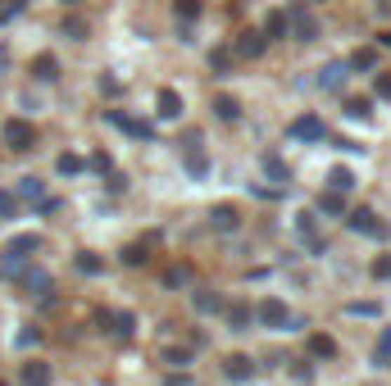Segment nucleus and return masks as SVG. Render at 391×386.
Instances as JSON below:
<instances>
[{"mask_svg":"<svg viewBox=\"0 0 391 386\" xmlns=\"http://www.w3.org/2000/svg\"><path fill=\"white\" fill-rule=\"evenodd\" d=\"M91 168H96V173H110V154H105V150L91 154Z\"/></svg>","mask_w":391,"mask_h":386,"instance_id":"obj_46","label":"nucleus"},{"mask_svg":"<svg viewBox=\"0 0 391 386\" xmlns=\"http://www.w3.org/2000/svg\"><path fill=\"white\" fill-rule=\"evenodd\" d=\"M192 305H196V314H218L223 309V300L214 291H192Z\"/></svg>","mask_w":391,"mask_h":386,"instance_id":"obj_26","label":"nucleus"},{"mask_svg":"<svg viewBox=\"0 0 391 386\" xmlns=\"http://www.w3.org/2000/svg\"><path fill=\"white\" fill-rule=\"evenodd\" d=\"M346 314H355V318H378V314H383V305H373V300H350Z\"/></svg>","mask_w":391,"mask_h":386,"instance_id":"obj_34","label":"nucleus"},{"mask_svg":"<svg viewBox=\"0 0 391 386\" xmlns=\"http://www.w3.org/2000/svg\"><path fill=\"white\" fill-rule=\"evenodd\" d=\"M209 223H214V232H237V227H241V214H237L232 205H214Z\"/></svg>","mask_w":391,"mask_h":386,"instance_id":"obj_14","label":"nucleus"},{"mask_svg":"<svg viewBox=\"0 0 391 386\" xmlns=\"http://www.w3.org/2000/svg\"><path fill=\"white\" fill-rule=\"evenodd\" d=\"M255 373H260V368H255L251 354H227V359H223V378L227 382H251Z\"/></svg>","mask_w":391,"mask_h":386,"instance_id":"obj_6","label":"nucleus"},{"mask_svg":"<svg viewBox=\"0 0 391 386\" xmlns=\"http://www.w3.org/2000/svg\"><path fill=\"white\" fill-rule=\"evenodd\" d=\"M187 173H192V178H205V173H209L205 150H187Z\"/></svg>","mask_w":391,"mask_h":386,"instance_id":"obj_33","label":"nucleus"},{"mask_svg":"<svg viewBox=\"0 0 391 386\" xmlns=\"http://www.w3.org/2000/svg\"><path fill=\"white\" fill-rule=\"evenodd\" d=\"M123 264H128V268H141V264H146V241H141V246H128V250H123Z\"/></svg>","mask_w":391,"mask_h":386,"instance_id":"obj_36","label":"nucleus"},{"mask_svg":"<svg viewBox=\"0 0 391 386\" xmlns=\"http://www.w3.org/2000/svg\"><path fill=\"white\" fill-rule=\"evenodd\" d=\"M264 36H269V41H282V36L291 32V23H287V9H273L269 18H264V27H260Z\"/></svg>","mask_w":391,"mask_h":386,"instance_id":"obj_13","label":"nucleus"},{"mask_svg":"<svg viewBox=\"0 0 391 386\" xmlns=\"http://www.w3.org/2000/svg\"><path fill=\"white\" fill-rule=\"evenodd\" d=\"M60 32L69 36V41H87V18L69 14V18H64V23H60Z\"/></svg>","mask_w":391,"mask_h":386,"instance_id":"obj_25","label":"nucleus"},{"mask_svg":"<svg viewBox=\"0 0 391 386\" xmlns=\"http://www.w3.org/2000/svg\"><path fill=\"white\" fill-rule=\"evenodd\" d=\"M346 69H359V73H369V69H378V55L373 51H355L346 60Z\"/></svg>","mask_w":391,"mask_h":386,"instance_id":"obj_32","label":"nucleus"},{"mask_svg":"<svg viewBox=\"0 0 391 386\" xmlns=\"http://www.w3.org/2000/svg\"><path fill=\"white\" fill-rule=\"evenodd\" d=\"M110 123H114V128H123V132H132V137H141V141L155 137V128H150V123L132 119V114H119V109H110Z\"/></svg>","mask_w":391,"mask_h":386,"instance_id":"obj_10","label":"nucleus"},{"mask_svg":"<svg viewBox=\"0 0 391 386\" xmlns=\"http://www.w3.org/2000/svg\"><path fill=\"white\" fill-rule=\"evenodd\" d=\"M223 314H227V327H232V332H251V323H255V309L246 305V300H232V305L223 309Z\"/></svg>","mask_w":391,"mask_h":386,"instance_id":"obj_11","label":"nucleus"},{"mask_svg":"<svg viewBox=\"0 0 391 386\" xmlns=\"http://www.w3.org/2000/svg\"><path fill=\"white\" fill-rule=\"evenodd\" d=\"M18 286H23V291H32V295H41V291H51V273H41V268H27V273L18 277Z\"/></svg>","mask_w":391,"mask_h":386,"instance_id":"obj_18","label":"nucleus"},{"mask_svg":"<svg viewBox=\"0 0 391 386\" xmlns=\"http://www.w3.org/2000/svg\"><path fill=\"white\" fill-rule=\"evenodd\" d=\"M328 187L337 191V196H350V191H355V173H350V168H341V164H337V168L328 173Z\"/></svg>","mask_w":391,"mask_h":386,"instance_id":"obj_20","label":"nucleus"},{"mask_svg":"<svg viewBox=\"0 0 391 386\" xmlns=\"http://www.w3.org/2000/svg\"><path fill=\"white\" fill-rule=\"evenodd\" d=\"M18 382L23 386H51V364L46 359H27L23 368H18Z\"/></svg>","mask_w":391,"mask_h":386,"instance_id":"obj_9","label":"nucleus"},{"mask_svg":"<svg viewBox=\"0 0 391 386\" xmlns=\"http://www.w3.org/2000/svg\"><path fill=\"white\" fill-rule=\"evenodd\" d=\"M310 354H314V359H332V354H337V341L323 336V332H314L310 336Z\"/></svg>","mask_w":391,"mask_h":386,"instance_id":"obj_22","label":"nucleus"},{"mask_svg":"<svg viewBox=\"0 0 391 386\" xmlns=\"http://www.w3.org/2000/svg\"><path fill=\"white\" fill-rule=\"evenodd\" d=\"M32 77H37V82H60V60H55V55H37V60H32Z\"/></svg>","mask_w":391,"mask_h":386,"instance_id":"obj_15","label":"nucleus"},{"mask_svg":"<svg viewBox=\"0 0 391 386\" xmlns=\"http://www.w3.org/2000/svg\"><path fill=\"white\" fill-rule=\"evenodd\" d=\"M0 386H5V382H0Z\"/></svg>","mask_w":391,"mask_h":386,"instance_id":"obj_50","label":"nucleus"},{"mask_svg":"<svg viewBox=\"0 0 391 386\" xmlns=\"http://www.w3.org/2000/svg\"><path fill=\"white\" fill-rule=\"evenodd\" d=\"M110 323H114V327H110L114 336H123V341H132V332H137V318H132V314H114Z\"/></svg>","mask_w":391,"mask_h":386,"instance_id":"obj_30","label":"nucleus"},{"mask_svg":"<svg viewBox=\"0 0 391 386\" xmlns=\"http://www.w3.org/2000/svg\"><path fill=\"white\" fill-rule=\"evenodd\" d=\"M260 168H264V178H273V182H287V178H291V168H287V159H282V154H264Z\"/></svg>","mask_w":391,"mask_h":386,"instance_id":"obj_19","label":"nucleus"},{"mask_svg":"<svg viewBox=\"0 0 391 386\" xmlns=\"http://www.w3.org/2000/svg\"><path fill=\"white\" fill-rule=\"evenodd\" d=\"M32 250H41V237H37V232H23V237H14L5 246V273H18V268H23V259L32 255Z\"/></svg>","mask_w":391,"mask_h":386,"instance_id":"obj_1","label":"nucleus"},{"mask_svg":"<svg viewBox=\"0 0 391 386\" xmlns=\"http://www.w3.org/2000/svg\"><path fill=\"white\" fill-rule=\"evenodd\" d=\"M0 214H18V196H9V191H0Z\"/></svg>","mask_w":391,"mask_h":386,"instance_id":"obj_41","label":"nucleus"},{"mask_svg":"<svg viewBox=\"0 0 391 386\" xmlns=\"http://www.w3.org/2000/svg\"><path fill=\"white\" fill-rule=\"evenodd\" d=\"M319 209L328 218H346V196H337V191H328V196H319Z\"/></svg>","mask_w":391,"mask_h":386,"instance_id":"obj_23","label":"nucleus"},{"mask_svg":"<svg viewBox=\"0 0 391 386\" xmlns=\"http://www.w3.org/2000/svg\"><path fill=\"white\" fill-rule=\"evenodd\" d=\"M73 268H78V273H91V277H96V273H105V259L91 255V250H82V255L73 259Z\"/></svg>","mask_w":391,"mask_h":386,"instance_id":"obj_28","label":"nucleus"},{"mask_svg":"<svg viewBox=\"0 0 391 386\" xmlns=\"http://www.w3.org/2000/svg\"><path fill=\"white\" fill-rule=\"evenodd\" d=\"M373 91L383 95V100H391V73H378L373 77Z\"/></svg>","mask_w":391,"mask_h":386,"instance_id":"obj_40","label":"nucleus"},{"mask_svg":"<svg viewBox=\"0 0 391 386\" xmlns=\"http://www.w3.org/2000/svg\"><path fill=\"white\" fill-rule=\"evenodd\" d=\"M173 14H178V23H196L205 14V0H173Z\"/></svg>","mask_w":391,"mask_h":386,"instance_id":"obj_21","label":"nucleus"},{"mask_svg":"<svg viewBox=\"0 0 391 386\" xmlns=\"http://www.w3.org/2000/svg\"><path fill=\"white\" fill-rule=\"evenodd\" d=\"M159 359L164 364H173V368H192V345H164V350H159Z\"/></svg>","mask_w":391,"mask_h":386,"instance_id":"obj_17","label":"nucleus"},{"mask_svg":"<svg viewBox=\"0 0 391 386\" xmlns=\"http://www.w3.org/2000/svg\"><path fill=\"white\" fill-rule=\"evenodd\" d=\"M100 91H105V95H119V77L105 73V77H100Z\"/></svg>","mask_w":391,"mask_h":386,"instance_id":"obj_44","label":"nucleus"},{"mask_svg":"<svg viewBox=\"0 0 391 386\" xmlns=\"http://www.w3.org/2000/svg\"><path fill=\"white\" fill-rule=\"evenodd\" d=\"M110 191H114V196H119V191H128V178H123V173H110Z\"/></svg>","mask_w":391,"mask_h":386,"instance_id":"obj_45","label":"nucleus"},{"mask_svg":"<svg viewBox=\"0 0 391 386\" xmlns=\"http://www.w3.org/2000/svg\"><path fill=\"white\" fill-rule=\"evenodd\" d=\"M346 227H350V232H364V237H378V241H387V237H391V227H387V223H378L373 209H355V214H346Z\"/></svg>","mask_w":391,"mask_h":386,"instance_id":"obj_3","label":"nucleus"},{"mask_svg":"<svg viewBox=\"0 0 391 386\" xmlns=\"http://www.w3.org/2000/svg\"><path fill=\"white\" fill-rule=\"evenodd\" d=\"M55 168L73 178V173H82V168H87V159H78V154H60V159H55Z\"/></svg>","mask_w":391,"mask_h":386,"instance_id":"obj_35","label":"nucleus"},{"mask_svg":"<svg viewBox=\"0 0 391 386\" xmlns=\"http://www.w3.org/2000/svg\"><path fill=\"white\" fill-rule=\"evenodd\" d=\"M323 137H328V128H323V119H314V114L291 123V141H323Z\"/></svg>","mask_w":391,"mask_h":386,"instance_id":"obj_7","label":"nucleus"},{"mask_svg":"<svg viewBox=\"0 0 391 386\" xmlns=\"http://www.w3.org/2000/svg\"><path fill=\"white\" fill-rule=\"evenodd\" d=\"M18 200H32V205H37V200H46L41 178H23V182H18Z\"/></svg>","mask_w":391,"mask_h":386,"instance_id":"obj_29","label":"nucleus"},{"mask_svg":"<svg viewBox=\"0 0 391 386\" xmlns=\"http://www.w3.org/2000/svg\"><path fill=\"white\" fill-rule=\"evenodd\" d=\"M378 41H383V46H387V51H391V27H387V32H383V36H378Z\"/></svg>","mask_w":391,"mask_h":386,"instance_id":"obj_47","label":"nucleus"},{"mask_svg":"<svg viewBox=\"0 0 391 386\" xmlns=\"http://www.w3.org/2000/svg\"><path fill=\"white\" fill-rule=\"evenodd\" d=\"M187 282H192L187 268H168V273H164V286H173V291H178V286H187Z\"/></svg>","mask_w":391,"mask_h":386,"instance_id":"obj_37","label":"nucleus"},{"mask_svg":"<svg viewBox=\"0 0 391 386\" xmlns=\"http://www.w3.org/2000/svg\"><path fill=\"white\" fill-rule=\"evenodd\" d=\"M155 109H159V119H183V95L173 91V86H159V95H155Z\"/></svg>","mask_w":391,"mask_h":386,"instance_id":"obj_8","label":"nucleus"},{"mask_svg":"<svg viewBox=\"0 0 391 386\" xmlns=\"http://www.w3.org/2000/svg\"><path fill=\"white\" fill-rule=\"evenodd\" d=\"M373 277H383V282H391V255H383V259H373V268H369Z\"/></svg>","mask_w":391,"mask_h":386,"instance_id":"obj_38","label":"nucleus"},{"mask_svg":"<svg viewBox=\"0 0 391 386\" xmlns=\"http://www.w3.org/2000/svg\"><path fill=\"white\" fill-rule=\"evenodd\" d=\"M387 354H391V327H387V332H383V341H378V350H373V359H387Z\"/></svg>","mask_w":391,"mask_h":386,"instance_id":"obj_42","label":"nucleus"},{"mask_svg":"<svg viewBox=\"0 0 391 386\" xmlns=\"http://www.w3.org/2000/svg\"><path fill=\"white\" fill-rule=\"evenodd\" d=\"M314 5H323V0H314Z\"/></svg>","mask_w":391,"mask_h":386,"instance_id":"obj_49","label":"nucleus"},{"mask_svg":"<svg viewBox=\"0 0 391 386\" xmlns=\"http://www.w3.org/2000/svg\"><path fill=\"white\" fill-rule=\"evenodd\" d=\"M341 109H346V119H369V100H364V95H346Z\"/></svg>","mask_w":391,"mask_h":386,"instance_id":"obj_31","label":"nucleus"},{"mask_svg":"<svg viewBox=\"0 0 391 386\" xmlns=\"http://www.w3.org/2000/svg\"><path fill=\"white\" fill-rule=\"evenodd\" d=\"M264 51H269V36L264 32H241L237 36V55H246V60H260Z\"/></svg>","mask_w":391,"mask_h":386,"instance_id":"obj_12","label":"nucleus"},{"mask_svg":"<svg viewBox=\"0 0 391 386\" xmlns=\"http://www.w3.org/2000/svg\"><path fill=\"white\" fill-rule=\"evenodd\" d=\"M64 5H69V9H73V5H82V0H64Z\"/></svg>","mask_w":391,"mask_h":386,"instance_id":"obj_48","label":"nucleus"},{"mask_svg":"<svg viewBox=\"0 0 391 386\" xmlns=\"http://www.w3.org/2000/svg\"><path fill=\"white\" fill-rule=\"evenodd\" d=\"M346 64H341V60H332V64H323V77H319V86H341V82H346Z\"/></svg>","mask_w":391,"mask_h":386,"instance_id":"obj_24","label":"nucleus"},{"mask_svg":"<svg viewBox=\"0 0 391 386\" xmlns=\"http://www.w3.org/2000/svg\"><path fill=\"white\" fill-rule=\"evenodd\" d=\"M214 119L237 123L241 119V100H237V95H214Z\"/></svg>","mask_w":391,"mask_h":386,"instance_id":"obj_16","label":"nucleus"},{"mask_svg":"<svg viewBox=\"0 0 391 386\" xmlns=\"http://www.w3.org/2000/svg\"><path fill=\"white\" fill-rule=\"evenodd\" d=\"M255 318H260L264 327H273V332H291V309L282 300H264L260 309H255Z\"/></svg>","mask_w":391,"mask_h":386,"instance_id":"obj_4","label":"nucleus"},{"mask_svg":"<svg viewBox=\"0 0 391 386\" xmlns=\"http://www.w3.org/2000/svg\"><path fill=\"white\" fill-rule=\"evenodd\" d=\"M32 141H37V128L27 119H9L5 123V146L14 154H27V150H32Z\"/></svg>","mask_w":391,"mask_h":386,"instance_id":"obj_2","label":"nucleus"},{"mask_svg":"<svg viewBox=\"0 0 391 386\" xmlns=\"http://www.w3.org/2000/svg\"><path fill=\"white\" fill-rule=\"evenodd\" d=\"M37 341H41V327H27V332L18 336V345H37Z\"/></svg>","mask_w":391,"mask_h":386,"instance_id":"obj_43","label":"nucleus"},{"mask_svg":"<svg viewBox=\"0 0 391 386\" xmlns=\"http://www.w3.org/2000/svg\"><path fill=\"white\" fill-rule=\"evenodd\" d=\"M291 378H296V382H310V378H314V364H310V359L291 364Z\"/></svg>","mask_w":391,"mask_h":386,"instance_id":"obj_39","label":"nucleus"},{"mask_svg":"<svg viewBox=\"0 0 391 386\" xmlns=\"http://www.w3.org/2000/svg\"><path fill=\"white\" fill-rule=\"evenodd\" d=\"M287 23H291V36H296V41H319V18H314V14H305V9H291Z\"/></svg>","mask_w":391,"mask_h":386,"instance_id":"obj_5","label":"nucleus"},{"mask_svg":"<svg viewBox=\"0 0 391 386\" xmlns=\"http://www.w3.org/2000/svg\"><path fill=\"white\" fill-rule=\"evenodd\" d=\"M209 69H214V77H227V69H232V51H227V46L209 51Z\"/></svg>","mask_w":391,"mask_h":386,"instance_id":"obj_27","label":"nucleus"}]
</instances>
